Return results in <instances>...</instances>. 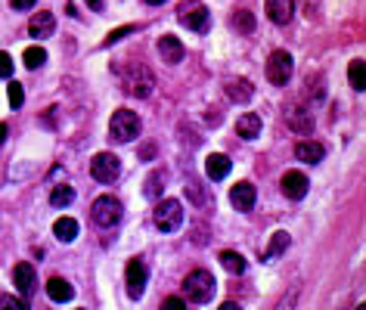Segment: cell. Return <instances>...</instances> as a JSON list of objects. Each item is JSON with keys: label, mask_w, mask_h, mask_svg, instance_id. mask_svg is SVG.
I'll list each match as a JSON object with an SVG mask.
<instances>
[{"label": "cell", "mask_w": 366, "mask_h": 310, "mask_svg": "<svg viewBox=\"0 0 366 310\" xmlns=\"http://www.w3.org/2000/svg\"><path fill=\"white\" fill-rule=\"evenodd\" d=\"M109 137L115 143H134L140 137V115L131 109H118L109 118Z\"/></svg>", "instance_id": "6da1fadb"}, {"label": "cell", "mask_w": 366, "mask_h": 310, "mask_svg": "<svg viewBox=\"0 0 366 310\" xmlns=\"http://www.w3.org/2000/svg\"><path fill=\"white\" fill-rule=\"evenodd\" d=\"M183 295L190 304H205V301H211V295H215V276H211L208 270H192L183 279Z\"/></svg>", "instance_id": "7a4b0ae2"}, {"label": "cell", "mask_w": 366, "mask_h": 310, "mask_svg": "<svg viewBox=\"0 0 366 310\" xmlns=\"http://www.w3.org/2000/svg\"><path fill=\"white\" fill-rule=\"evenodd\" d=\"M122 84L131 96L146 100V96L152 94V87H156V78H152V71L146 69V65H128V69L122 71Z\"/></svg>", "instance_id": "3957f363"}, {"label": "cell", "mask_w": 366, "mask_h": 310, "mask_svg": "<svg viewBox=\"0 0 366 310\" xmlns=\"http://www.w3.org/2000/svg\"><path fill=\"white\" fill-rule=\"evenodd\" d=\"M90 217H93L97 227L112 230L118 221H122V202H118L115 196H99V199H93V205H90Z\"/></svg>", "instance_id": "277c9868"}, {"label": "cell", "mask_w": 366, "mask_h": 310, "mask_svg": "<svg viewBox=\"0 0 366 310\" xmlns=\"http://www.w3.org/2000/svg\"><path fill=\"white\" fill-rule=\"evenodd\" d=\"M177 19H181V25L190 31H208V22H211L208 6L199 3V0H183V3L177 6Z\"/></svg>", "instance_id": "5b68a950"}, {"label": "cell", "mask_w": 366, "mask_h": 310, "mask_svg": "<svg viewBox=\"0 0 366 310\" xmlns=\"http://www.w3.org/2000/svg\"><path fill=\"white\" fill-rule=\"evenodd\" d=\"M152 221H156V227L162 233H174L183 223V205L177 199H162L156 205V211H152Z\"/></svg>", "instance_id": "8992f818"}, {"label": "cell", "mask_w": 366, "mask_h": 310, "mask_svg": "<svg viewBox=\"0 0 366 310\" xmlns=\"http://www.w3.org/2000/svg\"><path fill=\"white\" fill-rule=\"evenodd\" d=\"M118 174H122V158L112 155V153H99L93 155L90 162V177L97 183H115Z\"/></svg>", "instance_id": "52a82bcc"}, {"label": "cell", "mask_w": 366, "mask_h": 310, "mask_svg": "<svg viewBox=\"0 0 366 310\" xmlns=\"http://www.w3.org/2000/svg\"><path fill=\"white\" fill-rule=\"evenodd\" d=\"M292 69H295V62H292V56L285 50L270 53V59H267V81L274 84V87H283V84H289Z\"/></svg>", "instance_id": "ba28073f"}, {"label": "cell", "mask_w": 366, "mask_h": 310, "mask_svg": "<svg viewBox=\"0 0 366 310\" xmlns=\"http://www.w3.org/2000/svg\"><path fill=\"white\" fill-rule=\"evenodd\" d=\"M283 196L285 199H292V202H298V199H304L308 196V177L301 174V171H285L283 174Z\"/></svg>", "instance_id": "9c48e42d"}, {"label": "cell", "mask_w": 366, "mask_h": 310, "mask_svg": "<svg viewBox=\"0 0 366 310\" xmlns=\"http://www.w3.org/2000/svg\"><path fill=\"white\" fill-rule=\"evenodd\" d=\"M13 282H16V289H19V295L22 298H31L35 295V289H38V276H35V267L31 264H16V270H13Z\"/></svg>", "instance_id": "30bf717a"}, {"label": "cell", "mask_w": 366, "mask_h": 310, "mask_svg": "<svg viewBox=\"0 0 366 310\" xmlns=\"http://www.w3.org/2000/svg\"><path fill=\"white\" fill-rule=\"evenodd\" d=\"M146 279H149V270H146V264L140 261V258L128 261V295H131V298H140V295H143Z\"/></svg>", "instance_id": "8fae6325"}, {"label": "cell", "mask_w": 366, "mask_h": 310, "mask_svg": "<svg viewBox=\"0 0 366 310\" xmlns=\"http://www.w3.org/2000/svg\"><path fill=\"white\" fill-rule=\"evenodd\" d=\"M255 202H258V193H255V187H251L249 180L236 183V187L230 189V205L236 211H251L255 208Z\"/></svg>", "instance_id": "7c38bea8"}, {"label": "cell", "mask_w": 366, "mask_h": 310, "mask_svg": "<svg viewBox=\"0 0 366 310\" xmlns=\"http://www.w3.org/2000/svg\"><path fill=\"white\" fill-rule=\"evenodd\" d=\"M264 10H267L270 22L276 25H289L292 16H295V3L292 0H264Z\"/></svg>", "instance_id": "4fadbf2b"}, {"label": "cell", "mask_w": 366, "mask_h": 310, "mask_svg": "<svg viewBox=\"0 0 366 310\" xmlns=\"http://www.w3.org/2000/svg\"><path fill=\"white\" fill-rule=\"evenodd\" d=\"M53 31H56V16H53V12H35V16H31V22H28L31 37L41 41V37H50Z\"/></svg>", "instance_id": "5bb4252c"}, {"label": "cell", "mask_w": 366, "mask_h": 310, "mask_svg": "<svg viewBox=\"0 0 366 310\" xmlns=\"http://www.w3.org/2000/svg\"><path fill=\"white\" fill-rule=\"evenodd\" d=\"M47 295H50V301H56V304H65V301L75 298V289H72V282H65L63 276H53V279H47Z\"/></svg>", "instance_id": "9a60e30c"}, {"label": "cell", "mask_w": 366, "mask_h": 310, "mask_svg": "<svg viewBox=\"0 0 366 310\" xmlns=\"http://www.w3.org/2000/svg\"><path fill=\"white\" fill-rule=\"evenodd\" d=\"M323 155H326V146H323V143H317V140H301V143H295V158H298V162L317 164Z\"/></svg>", "instance_id": "2e32d148"}, {"label": "cell", "mask_w": 366, "mask_h": 310, "mask_svg": "<svg viewBox=\"0 0 366 310\" xmlns=\"http://www.w3.org/2000/svg\"><path fill=\"white\" fill-rule=\"evenodd\" d=\"M158 53H162L165 62L174 65V62H181V59H183L186 50H183V44L177 41L174 35H165V37H158Z\"/></svg>", "instance_id": "e0dca14e"}, {"label": "cell", "mask_w": 366, "mask_h": 310, "mask_svg": "<svg viewBox=\"0 0 366 310\" xmlns=\"http://www.w3.org/2000/svg\"><path fill=\"white\" fill-rule=\"evenodd\" d=\"M285 124H289L295 134H301V137H308L310 130H314V115H310L308 109H292L289 112V118H285Z\"/></svg>", "instance_id": "ac0fdd59"}, {"label": "cell", "mask_w": 366, "mask_h": 310, "mask_svg": "<svg viewBox=\"0 0 366 310\" xmlns=\"http://www.w3.org/2000/svg\"><path fill=\"white\" fill-rule=\"evenodd\" d=\"M78 233H81V227H78L75 217H59V221L53 223V236H56L59 242H75Z\"/></svg>", "instance_id": "d6986e66"}, {"label": "cell", "mask_w": 366, "mask_h": 310, "mask_svg": "<svg viewBox=\"0 0 366 310\" xmlns=\"http://www.w3.org/2000/svg\"><path fill=\"white\" fill-rule=\"evenodd\" d=\"M236 134L242 137V140H255V137L261 134V118H258L255 112H245L236 121Z\"/></svg>", "instance_id": "ffe728a7"}, {"label": "cell", "mask_w": 366, "mask_h": 310, "mask_svg": "<svg viewBox=\"0 0 366 310\" xmlns=\"http://www.w3.org/2000/svg\"><path fill=\"white\" fill-rule=\"evenodd\" d=\"M230 168H233V162L227 155H221V153L208 155V162H205V171H208L211 180H224V177L230 174Z\"/></svg>", "instance_id": "44dd1931"}, {"label": "cell", "mask_w": 366, "mask_h": 310, "mask_svg": "<svg viewBox=\"0 0 366 310\" xmlns=\"http://www.w3.org/2000/svg\"><path fill=\"white\" fill-rule=\"evenodd\" d=\"M165 180H168V174H165L162 168L152 171V174L146 177V183H143V193L149 196V199H158V196L165 193Z\"/></svg>", "instance_id": "7402d4cb"}, {"label": "cell", "mask_w": 366, "mask_h": 310, "mask_svg": "<svg viewBox=\"0 0 366 310\" xmlns=\"http://www.w3.org/2000/svg\"><path fill=\"white\" fill-rule=\"evenodd\" d=\"M227 96L233 103H249L251 100V84L245 81V78H233L227 84Z\"/></svg>", "instance_id": "603a6c76"}, {"label": "cell", "mask_w": 366, "mask_h": 310, "mask_svg": "<svg viewBox=\"0 0 366 310\" xmlns=\"http://www.w3.org/2000/svg\"><path fill=\"white\" fill-rule=\"evenodd\" d=\"M72 202H75V189H72L69 183H56L53 193H50V205L53 208H65V205H72Z\"/></svg>", "instance_id": "cb8c5ba5"}, {"label": "cell", "mask_w": 366, "mask_h": 310, "mask_svg": "<svg viewBox=\"0 0 366 310\" xmlns=\"http://www.w3.org/2000/svg\"><path fill=\"white\" fill-rule=\"evenodd\" d=\"M348 81H351V87H354L357 94H363V90H366V65H363V59H354V62L348 65Z\"/></svg>", "instance_id": "d4e9b609"}, {"label": "cell", "mask_w": 366, "mask_h": 310, "mask_svg": "<svg viewBox=\"0 0 366 310\" xmlns=\"http://www.w3.org/2000/svg\"><path fill=\"white\" fill-rule=\"evenodd\" d=\"M289 246H292V236L285 233V230H279V233H274V236H270V246H267V261L279 258V255H283Z\"/></svg>", "instance_id": "484cf974"}, {"label": "cell", "mask_w": 366, "mask_h": 310, "mask_svg": "<svg viewBox=\"0 0 366 310\" xmlns=\"http://www.w3.org/2000/svg\"><path fill=\"white\" fill-rule=\"evenodd\" d=\"M221 267L227 270V273L239 276V273H245V258L239 252H221Z\"/></svg>", "instance_id": "4316f807"}, {"label": "cell", "mask_w": 366, "mask_h": 310, "mask_svg": "<svg viewBox=\"0 0 366 310\" xmlns=\"http://www.w3.org/2000/svg\"><path fill=\"white\" fill-rule=\"evenodd\" d=\"M233 28H236L239 35H251V31H255V16H251L249 10H236L233 12Z\"/></svg>", "instance_id": "83f0119b"}, {"label": "cell", "mask_w": 366, "mask_h": 310, "mask_svg": "<svg viewBox=\"0 0 366 310\" xmlns=\"http://www.w3.org/2000/svg\"><path fill=\"white\" fill-rule=\"evenodd\" d=\"M22 62H25V69H31V71H35V69H41V65L47 62V50H44V47H38V44H35V47H28V50H25Z\"/></svg>", "instance_id": "f1b7e54d"}, {"label": "cell", "mask_w": 366, "mask_h": 310, "mask_svg": "<svg viewBox=\"0 0 366 310\" xmlns=\"http://www.w3.org/2000/svg\"><path fill=\"white\" fill-rule=\"evenodd\" d=\"M6 90H10V105H13V109H19V105L25 103V90H22V84H16V81H13Z\"/></svg>", "instance_id": "f546056e"}, {"label": "cell", "mask_w": 366, "mask_h": 310, "mask_svg": "<svg viewBox=\"0 0 366 310\" xmlns=\"http://www.w3.org/2000/svg\"><path fill=\"white\" fill-rule=\"evenodd\" d=\"M131 31H134V25H124V28H115V31H112V35L103 41V47H112V44H118L122 37H128Z\"/></svg>", "instance_id": "4dcf8cb0"}, {"label": "cell", "mask_w": 366, "mask_h": 310, "mask_svg": "<svg viewBox=\"0 0 366 310\" xmlns=\"http://www.w3.org/2000/svg\"><path fill=\"white\" fill-rule=\"evenodd\" d=\"M0 307H16V310H25V307H28V298H22V295H19V298H10V295H0Z\"/></svg>", "instance_id": "1f68e13d"}, {"label": "cell", "mask_w": 366, "mask_h": 310, "mask_svg": "<svg viewBox=\"0 0 366 310\" xmlns=\"http://www.w3.org/2000/svg\"><path fill=\"white\" fill-rule=\"evenodd\" d=\"M186 196H190V202H196V205H205V189L199 187V183H190V187H186Z\"/></svg>", "instance_id": "d6a6232c"}, {"label": "cell", "mask_w": 366, "mask_h": 310, "mask_svg": "<svg viewBox=\"0 0 366 310\" xmlns=\"http://www.w3.org/2000/svg\"><path fill=\"white\" fill-rule=\"evenodd\" d=\"M0 78H13V59H10V53H0Z\"/></svg>", "instance_id": "836d02e7"}, {"label": "cell", "mask_w": 366, "mask_h": 310, "mask_svg": "<svg viewBox=\"0 0 366 310\" xmlns=\"http://www.w3.org/2000/svg\"><path fill=\"white\" fill-rule=\"evenodd\" d=\"M186 307V298H165L162 310H183Z\"/></svg>", "instance_id": "e575fe53"}, {"label": "cell", "mask_w": 366, "mask_h": 310, "mask_svg": "<svg viewBox=\"0 0 366 310\" xmlns=\"http://www.w3.org/2000/svg\"><path fill=\"white\" fill-rule=\"evenodd\" d=\"M10 3H13V10H31L38 0H10Z\"/></svg>", "instance_id": "d590c367"}, {"label": "cell", "mask_w": 366, "mask_h": 310, "mask_svg": "<svg viewBox=\"0 0 366 310\" xmlns=\"http://www.w3.org/2000/svg\"><path fill=\"white\" fill-rule=\"evenodd\" d=\"M88 6H90V10H103V6H106V0H88Z\"/></svg>", "instance_id": "8d00e7d4"}, {"label": "cell", "mask_w": 366, "mask_h": 310, "mask_svg": "<svg viewBox=\"0 0 366 310\" xmlns=\"http://www.w3.org/2000/svg\"><path fill=\"white\" fill-rule=\"evenodd\" d=\"M152 155H156V149H152V146H149V149H146V146L140 149V158H152Z\"/></svg>", "instance_id": "74e56055"}, {"label": "cell", "mask_w": 366, "mask_h": 310, "mask_svg": "<svg viewBox=\"0 0 366 310\" xmlns=\"http://www.w3.org/2000/svg\"><path fill=\"white\" fill-rule=\"evenodd\" d=\"M6 134H10V128H6V124H0V143H6Z\"/></svg>", "instance_id": "f35d334b"}, {"label": "cell", "mask_w": 366, "mask_h": 310, "mask_svg": "<svg viewBox=\"0 0 366 310\" xmlns=\"http://www.w3.org/2000/svg\"><path fill=\"white\" fill-rule=\"evenodd\" d=\"M146 3H152V6H162V3H165V0H146Z\"/></svg>", "instance_id": "ab89813d"}]
</instances>
